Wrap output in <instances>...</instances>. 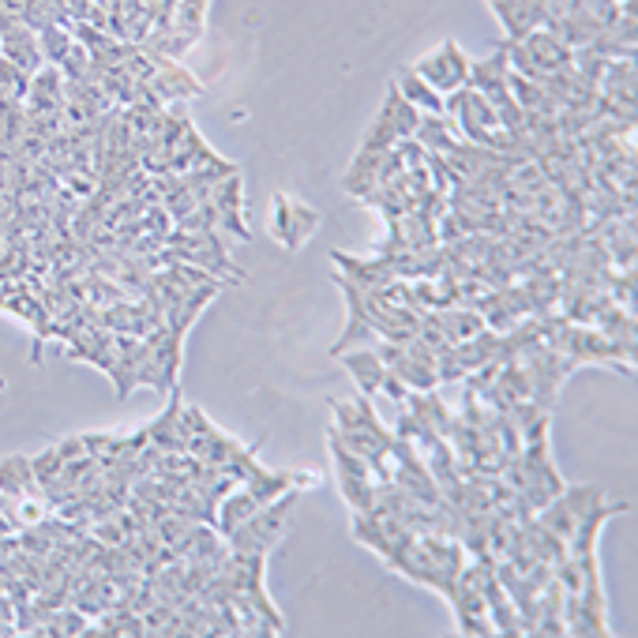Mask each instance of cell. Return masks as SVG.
Listing matches in <instances>:
<instances>
[{
    "label": "cell",
    "mask_w": 638,
    "mask_h": 638,
    "mask_svg": "<svg viewBox=\"0 0 638 638\" xmlns=\"http://www.w3.org/2000/svg\"><path fill=\"white\" fill-rule=\"evenodd\" d=\"M395 87H398V94L406 98L409 105H414V110H421V113H444V94L432 91V87L421 80L414 68H402Z\"/></svg>",
    "instance_id": "ac0fdd59"
},
{
    "label": "cell",
    "mask_w": 638,
    "mask_h": 638,
    "mask_svg": "<svg viewBox=\"0 0 638 638\" xmlns=\"http://www.w3.org/2000/svg\"><path fill=\"white\" fill-rule=\"evenodd\" d=\"M38 49H42V64L61 68L68 49H72V31H68V27H42V31H38Z\"/></svg>",
    "instance_id": "ffe728a7"
},
{
    "label": "cell",
    "mask_w": 638,
    "mask_h": 638,
    "mask_svg": "<svg viewBox=\"0 0 638 638\" xmlns=\"http://www.w3.org/2000/svg\"><path fill=\"white\" fill-rule=\"evenodd\" d=\"M146 87H151L162 105L170 102V98H192V94L203 91V83L192 80V75L184 72L176 61H159V68H154V75L146 80Z\"/></svg>",
    "instance_id": "2e32d148"
},
{
    "label": "cell",
    "mask_w": 638,
    "mask_h": 638,
    "mask_svg": "<svg viewBox=\"0 0 638 638\" xmlns=\"http://www.w3.org/2000/svg\"><path fill=\"white\" fill-rule=\"evenodd\" d=\"M31 469H34V480H38V488L53 485V480L61 477V469H64V458H61V450H57V447L42 450V455H38V458H31Z\"/></svg>",
    "instance_id": "44dd1931"
},
{
    "label": "cell",
    "mask_w": 638,
    "mask_h": 638,
    "mask_svg": "<svg viewBox=\"0 0 638 638\" xmlns=\"http://www.w3.org/2000/svg\"><path fill=\"white\" fill-rule=\"evenodd\" d=\"M383 117H387V124L395 128V135H398V143L402 140H414V132H417V121H421V110H414V105L406 102V98L398 94V87L391 83L387 87V98H383Z\"/></svg>",
    "instance_id": "d6986e66"
},
{
    "label": "cell",
    "mask_w": 638,
    "mask_h": 638,
    "mask_svg": "<svg viewBox=\"0 0 638 638\" xmlns=\"http://www.w3.org/2000/svg\"><path fill=\"white\" fill-rule=\"evenodd\" d=\"M414 143L425 146L428 154H450L463 140L455 135V128L447 124L444 113H421L417 132H414Z\"/></svg>",
    "instance_id": "e0dca14e"
},
{
    "label": "cell",
    "mask_w": 638,
    "mask_h": 638,
    "mask_svg": "<svg viewBox=\"0 0 638 638\" xmlns=\"http://www.w3.org/2000/svg\"><path fill=\"white\" fill-rule=\"evenodd\" d=\"M414 72L425 80L436 94H450L458 91V87H466L469 80V57L458 49V42H447L436 49V53L421 57V61L414 64Z\"/></svg>",
    "instance_id": "ba28073f"
},
{
    "label": "cell",
    "mask_w": 638,
    "mask_h": 638,
    "mask_svg": "<svg viewBox=\"0 0 638 638\" xmlns=\"http://www.w3.org/2000/svg\"><path fill=\"white\" fill-rule=\"evenodd\" d=\"M597 499H605V488L601 485H564V493H559L553 504H545L541 510H537V523L553 529L556 537H571L578 518L590 510Z\"/></svg>",
    "instance_id": "52a82bcc"
},
{
    "label": "cell",
    "mask_w": 638,
    "mask_h": 638,
    "mask_svg": "<svg viewBox=\"0 0 638 638\" xmlns=\"http://www.w3.org/2000/svg\"><path fill=\"white\" fill-rule=\"evenodd\" d=\"M0 635H16V605L8 594H0Z\"/></svg>",
    "instance_id": "603a6c76"
},
{
    "label": "cell",
    "mask_w": 638,
    "mask_h": 638,
    "mask_svg": "<svg viewBox=\"0 0 638 638\" xmlns=\"http://www.w3.org/2000/svg\"><path fill=\"white\" fill-rule=\"evenodd\" d=\"M27 113L61 117L64 113V72L57 64H42L31 75V91H27Z\"/></svg>",
    "instance_id": "7c38bea8"
},
{
    "label": "cell",
    "mask_w": 638,
    "mask_h": 638,
    "mask_svg": "<svg viewBox=\"0 0 638 638\" xmlns=\"http://www.w3.org/2000/svg\"><path fill=\"white\" fill-rule=\"evenodd\" d=\"M301 499V488H290L286 496L271 499V504H263L249 523H241L233 534H225V545L233 548V553H255V556H271L274 548H279L282 534H286V523H290V510L297 507Z\"/></svg>",
    "instance_id": "6da1fadb"
},
{
    "label": "cell",
    "mask_w": 638,
    "mask_h": 638,
    "mask_svg": "<svg viewBox=\"0 0 638 638\" xmlns=\"http://www.w3.org/2000/svg\"><path fill=\"white\" fill-rule=\"evenodd\" d=\"M244 488L252 493L255 504H271V499L286 496L290 488H312L316 485V474H290V469H263L260 463L252 466V474L241 480Z\"/></svg>",
    "instance_id": "8fae6325"
},
{
    "label": "cell",
    "mask_w": 638,
    "mask_h": 638,
    "mask_svg": "<svg viewBox=\"0 0 638 638\" xmlns=\"http://www.w3.org/2000/svg\"><path fill=\"white\" fill-rule=\"evenodd\" d=\"M447 601H450V608H455V620H458V631H463V635H493L485 590H480L477 559H466V567L458 571L455 586H450Z\"/></svg>",
    "instance_id": "5b68a950"
},
{
    "label": "cell",
    "mask_w": 638,
    "mask_h": 638,
    "mask_svg": "<svg viewBox=\"0 0 638 638\" xmlns=\"http://www.w3.org/2000/svg\"><path fill=\"white\" fill-rule=\"evenodd\" d=\"M331 263L338 267V274L346 282L361 290H383L398 279L391 255H376V260H361V255H346V252H331Z\"/></svg>",
    "instance_id": "30bf717a"
},
{
    "label": "cell",
    "mask_w": 638,
    "mask_h": 638,
    "mask_svg": "<svg viewBox=\"0 0 638 638\" xmlns=\"http://www.w3.org/2000/svg\"><path fill=\"white\" fill-rule=\"evenodd\" d=\"M444 117L463 143L493 146L496 132H499L496 110L488 105L485 94L474 91V87H458V91L444 94Z\"/></svg>",
    "instance_id": "3957f363"
},
{
    "label": "cell",
    "mask_w": 638,
    "mask_h": 638,
    "mask_svg": "<svg viewBox=\"0 0 638 638\" xmlns=\"http://www.w3.org/2000/svg\"><path fill=\"white\" fill-rule=\"evenodd\" d=\"M0 493H4L8 499H42V488H38L34 469H31V458L27 455L0 458Z\"/></svg>",
    "instance_id": "9a60e30c"
},
{
    "label": "cell",
    "mask_w": 638,
    "mask_h": 638,
    "mask_svg": "<svg viewBox=\"0 0 638 638\" xmlns=\"http://www.w3.org/2000/svg\"><path fill=\"white\" fill-rule=\"evenodd\" d=\"M383 395H387L391 402H398V406H402V402H406V395H409V387H406V383H402L398 376H391V372H387V376H383Z\"/></svg>",
    "instance_id": "7402d4cb"
},
{
    "label": "cell",
    "mask_w": 638,
    "mask_h": 638,
    "mask_svg": "<svg viewBox=\"0 0 638 638\" xmlns=\"http://www.w3.org/2000/svg\"><path fill=\"white\" fill-rule=\"evenodd\" d=\"M316 225H320V211H312L308 203L293 200V195H282V192L271 200V233H274V241H282L290 252H297Z\"/></svg>",
    "instance_id": "9c48e42d"
},
{
    "label": "cell",
    "mask_w": 638,
    "mask_h": 638,
    "mask_svg": "<svg viewBox=\"0 0 638 638\" xmlns=\"http://www.w3.org/2000/svg\"><path fill=\"white\" fill-rule=\"evenodd\" d=\"M331 439V455H335V469H338V493L346 499V507L353 515H361V510L372 507V496H376V469H372L368 458L353 455L350 447H342L335 436L327 432Z\"/></svg>",
    "instance_id": "8992f818"
},
{
    "label": "cell",
    "mask_w": 638,
    "mask_h": 638,
    "mask_svg": "<svg viewBox=\"0 0 638 638\" xmlns=\"http://www.w3.org/2000/svg\"><path fill=\"white\" fill-rule=\"evenodd\" d=\"M0 57H4V61H12L19 72L34 75L38 68H42V49H38V34L31 31V27H23V23L0 31Z\"/></svg>",
    "instance_id": "4fadbf2b"
},
{
    "label": "cell",
    "mask_w": 638,
    "mask_h": 638,
    "mask_svg": "<svg viewBox=\"0 0 638 638\" xmlns=\"http://www.w3.org/2000/svg\"><path fill=\"white\" fill-rule=\"evenodd\" d=\"M181 361H184V335H176L170 327L151 331L135 387H151L159 395H170V391H176V379H181Z\"/></svg>",
    "instance_id": "277c9868"
},
{
    "label": "cell",
    "mask_w": 638,
    "mask_h": 638,
    "mask_svg": "<svg viewBox=\"0 0 638 638\" xmlns=\"http://www.w3.org/2000/svg\"><path fill=\"white\" fill-rule=\"evenodd\" d=\"M515 361L523 365L526 379H529V398H534L537 406H545V409H556L564 383L571 379L578 368H583L578 361L567 357V353L548 346V342H534V346H526Z\"/></svg>",
    "instance_id": "7a4b0ae2"
},
{
    "label": "cell",
    "mask_w": 638,
    "mask_h": 638,
    "mask_svg": "<svg viewBox=\"0 0 638 638\" xmlns=\"http://www.w3.org/2000/svg\"><path fill=\"white\" fill-rule=\"evenodd\" d=\"M342 365H346V372L353 376V383H357L361 395H376V391L383 387V376H387V365L379 361L376 346H365V350H346L338 353Z\"/></svg>",
    "instance_id": "5bb4252c"
},
{
    "label": "cell",
    "mask_w": 638,
    "mask_h": 638,
    "mask_svg": "<svg viewBox=\"0 0 638 638\" xmlns=\"http://www.w3.org/2000/svg\"><path fill=\"white\" fill-rule=\"evenodd\" d=\"M57 450H61V458H64V463H72V458H83V455H87V447H83V436H72V439H64V444H57Z\"/></svg>",
    "instance_id": "cb8c5ba5"
}]
</instances>
